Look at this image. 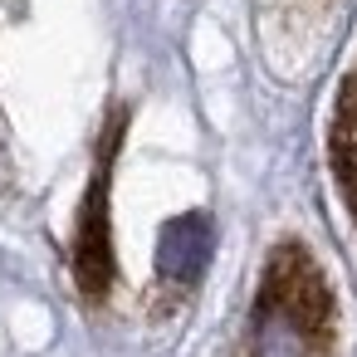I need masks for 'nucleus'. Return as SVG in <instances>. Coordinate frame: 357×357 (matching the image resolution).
I'll return each instance as SVG.
<instances>
[{
    "label": "nucleus",
    "instance_id": "obj_1",
    "mask_svg": "<svg viewBox=\"0 0 357 357\" xmlns=\"http://www.w3.org/2000/svg\"><path fill=\"white\" fill-rule=\"evenodd\" d=\"M235 357H342L337 289L308 240L279 235L264 250Z\"/></svg>",
    "mask_w": 357,
    "mask_h": 357
},
{
    "label": "nucleus",
    "instance_id": "obj_2",
    "mask_svg": "<svg viewBox=\"0 0 357 357\" xmlns=\"http://www.w3.org/2000/svg\"><path fill=\"white\" fill-rule=\"evenodd\" d=\"M132 128V103L113 98L103 108L98 137L89 147V176L74 206V225H69V279L74 294L98 308L113 298L118 289V245H113V186H118V162H123V142Z\"/></svg>",
    "mask_w": 357,
    "mask_h": 357
},
{
    "label": "nucleus",
    "instance_id": "obj_3",
    "mask_svg": "<svg viewBox=\"0 0 357 357\" xmlns=\"http://www.w3.org/2000/svg\"><path fill=\"white\" fill-rule=\"evenodd\" d=\"M328 176L337 186L342 211L357 225V59L337 79L333 113H328Z\"/></svg>",
    "mask_w": 357,
    "mask_h": 357
},
{
    "label": "nucleus",
    "instance_id": "obj_4",
    "mask_svg": "<svg viewBox=\"0 0 357 357\" xmlns=\"http://www.w3.org/2000/svg\"><path fill=\"white\" fill-rule=\"evenodd\" d=\"M15 186V162H10V128H6V108H0V206H6Z\"/></svg>",
    "mask_w": 357,
    "mask_h": 357
},
{
    "label": "nucleus",
    "instance_id": "obj_5",
    "mask_svg": "<svg viewBox=\"0 0 357 357\" xmlns=\"http://www.w3.org/2000/svg\"><path fill=\"white\" fill-rule=\"evenodd\" d=\"M294 6H308V10H328L333 0H294Z\"/></svg>",
    "mask_w": 357,
    "mask_h": 357
}]
</instances>
